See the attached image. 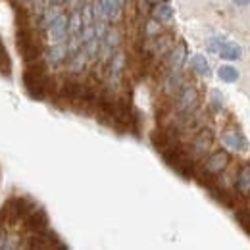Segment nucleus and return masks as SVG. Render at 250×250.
Wrapping results in <instances>:
<instances>
[{"label":"nucleus","instance_id":"1","mask_svg":"<svg viewBox=\"0 0 250 250\" xmlns=\"http://www.w3.org/2000/svg\"><path fill=\"white\" fill-rule=\"evenodd\" d=\"M212 143H214V133L212 129H198L196 135L192 137V143L188 145L185 152V166H192L196 164L198 160L206 158L210 154V148H212Z\"/></svg>","mask_w":250,"mask_h":250},{"label":"nucleus","instance_id":"2","mask_svg":"<svg viewBox=\"0 0 250 250\" xmlns=\"http://www.w3.org/2000/svg\"><path fill=\"white\" fill-rule=\"evenodd\" d=\"M198 91L194 85L183 83V87L175 93V102H173V110L175 114H192L198 108Z\"/></svg>","mask_w":250,"mask_h":250},{"label":"nucleus","instance_id":"3","mask_svg":"<svg viewBox=\"0 0 250 250\" xmlns=\"http://www.w3.org/2000/svg\"><path fill=\"white\" fill-rule=\"evenodd\" d=\"M229 162H231V158H229L227 150H216L204 158V162L200 166V173H202V177H216L227 169Z\"/></svg>","mask_w":250,"mask_h":250},{"label":"nucleus","instance_id":"4","mask_svg":"<svg viewBox=\"0 0 250 250\" xmlns=\"http://www.w3.org/2000/svg\"><path fill=\"white\" fill-rule=\"evenodd\" d=\"M221 143H223L225 148H229L233 152H245V150H249V139L241 131H235V129H225L221 133Z\"/></svg>","mask_w":250,"mask_h":250},{"label":"nucleus","instance_id":"5","mask_svg":"<svg viewBox=\"0 0 250 250\" xmlns=\"http://www.w3.org/2000/svg\"><path fill=\"white\" fill-rule=\"evenodd\" d=\"M67 56H69V50H67V44L65 42H54L46 52H44V56H42V60L46 65H50V67H56V65H60L67 60Z\"/></svg>","mask_w":250,"mask_h":250},{"label":"nucleus","instance_id":"6","mask_svg":"<svg viewBox=\"0 0 250 250\" xmlns=\"http://www.w3.org/2000/svg\"><path fill=\"white\" fill-rule=\"evenodd\" d=\"M67 23H69V18L67 16H60L48 29V39L52 41V42H65V39H67Z\"/></svg>","mask_w":250,"mask_h":250},{"label":"nucleus","instance_id":"7","mask_svg":"<svg viewBox=\"0 0 250 250\" xmlns=\"http://www.w3.org/2000/svg\"><path fill=\"white\" fill-rule=\"evenodd\" d=\"M185 60H187V44H185V42H179V44H175V46L169 50L166 65H167L169 69H181Z\"/></svg>","mask_w":250,"mask_h":250},{"label":"nucleus","instance_id":"8","mask_svg":"<svg viewBox=\"0 0 250 250\" xmlns=\"http://www.w3.org/2000/svg\"><path fill=\"white\" fill-rule=\"evenodd\" d=\"M25 223H27V229H31L33 233H44L48 231V219H46V214L42 210H33L31 214L25 218Z\"/></svg>","mask_w":250,"mask_h":250},{"label":"nucleus","instance_id":"9","mask_svg":"<svg viewBox=\"0 0 250 250\" xmlns=\"http://www.w3.org/2000/svg\"><path fill=\"white\" fill-rule=\"evenodd\" d=\"M89 62H91V58H89L87 50H85V48H81L79 52H75V54H71V56H69L67 69H69V73H71V75H79V73H83V71L87 69V63Z\"/></svg>","mask_w":250,"mask_h":250},{"label":"nucleus","instance_id":"10","mask_svg":"<svg viewBox=\"0 0 250 250\" xmlns=\"http://www.w3.org/2000/svg\"><path fill=\"white\" fill-rule=\"evenodd\" d=\"M235 188L241 196H249L250 194V162L243 164L239 167L237 179H235Z\"/></svg>","mask_w":250,"mask_h":250},{"label":"nucleus","instance_id":"11","mask_svg":"<svg viewBox=\"0 0 250 250\" xmlns=\"http://www.w3.org/2000/svg\"><path fill=\"white\" fill-rule=\"evenodd\" d=\"M62 16V8H60V4H50L46 10H44V14H42V18H41V29H48L58 18Z\"/></svg>","mask_w":250,"mask_h":250},{"label":"nucleus","instance_id":"12","mask_svg":"<svg viewBox=\"0 0 250 250\" xmlns=\"http://www.w3.org/2000/svg\"><path fill=\"white\" fill-rule=\"evenodd\" d=\"M219 56L223 58V60H239L241 56H243V48L237 44V42H233V41H225L223 44H221V50H219Z\"/></svg>","mask_w":250,"mask_h":250},{"label":"nucleus","instance_id":"13","mask_svg":"<svg viewBox=\"0 0 250 250\" xmlns=\"http://www.w3.org/2000/svg\"><path fill=\"white\" fill-rule=\"evenodd\" d=\"M152 18L160 21V23H167L171 18H173V8L167 4V2H160L156 6H152Z\"/></svg>","mask_w":250,"mask_h":250},{"label":"nucleus","instance_id":"14","mask_svg":"<svg viewBox=\"0 0 250 250\" xmlns=\"http://www.w3.org/2000/svg\"><path fill=\"white\" fill-rule=\"evenodd\" d=\"M104 4V12H106V20L108 21H118L122 16V4L118 0H102Z\"/></svg>","mask_w":250,"mask_h":250},{"label":"nucleus","instance_id":"15","mask_svg":"<svg viewBox=\"0 0 250 250\" xmlns=\"http://www.w3.org/2000/svg\"><path fill=\"white\" fill-rule=\"evenodd\" d=\"M190 69H192L194 73L202 75V77L210 75V63H208V60H206L202 54H194V56L190 58Z\"/></svg>","mask_w":250,"mask_h":250},{"label":"nucleus","instance_id":"16","mask_svg":"<svg viewBox=\"0 0 250 250\" xmlns=\"http://www.w3.org/2000/svg\"><path fill=\"white\" fill-rule=\"evenodd\" d=\"M83 31V18H81V10H75L69 16V23H67V37L71 35H81Z\"/></svg>","mask_w":250,"mask_h":250},{"label":"nucleus","instance_id":"17","mask_svg":"<svg viewBox=\"0 0 250 250\" xmlns=\"http://www.w3.org/2000/svg\"><path fill=\"white\" fill-rule=\"evenodd\" d=\"M218 75L221 81H225V83H235L237 79H239V71L233 67V65H221L218 69Z\"/></svg>","mask_w":250,"mask_h":250},{"label":"nucleus","instance_id":"18","mask_svg":"<svg viewBox=\"0 0 250 250\" xmlns=\"http://www.w3.org/2000/svg\"><path fill=\"white\" fill-rule=\"evenodd\" d=\"M104 42L110 44L114 50H118L120 44H122V33H120V29H118V27H108L106 37H104Z\"/></svg>","mask_w":250,"mask_h":250},{"label":"nucleus","instance_id":"19","mask_svg":"<svg viewBox=\"0 0 250 250\" xmlns=\"http://www.w3.org/2000/svg\"><path fill=\"white\" fill-rule=\"evenodd\" d=\"M145 37L146 39H154V37H158L160 33H162V25H160V21H156L154 18L152 20H148L146 23H145Z\"/></svg>","mask_w":250,"mask_h":250},{"label":"nucleus","instance_id":"20","mask_svg":"<svg viewBox=\"0 0 250 250\" xmlns=\"http://www.w3.org/2000/svg\"><path fill=\"white\" fill-rule=\"evenodd\" d=\"M223 42H225L223 37H210V39L206 41V50H208L210 54H219Z\"/></svg>","mask_w":250,"mask_h":250},{"label":"nucleus","instance_id":"21","mask_svg":"<svg viewBox=\"0 0 250 250\" xmlns=\"http://www.w3.org/2000/svg\"><path fill=\"white\" fill-rule=\"evenodd\" d=\"M81 18H83V27H89V25H94L93 4H85V6L81 8Z\"/></svg>","mask_w":250,"mask_h":250},{"label":"nucleus","instance_id":"22","mask_svg":"<svg viewBox=\"0 0 250 250\" xmlns=\"http://www.w3.org/2000/svg\"><path fill=\"white\" fill-rule=\"evenodd\" d=\"M223 102H225L223 94L219 93V91H212V94H210V106H212L216 112L223 110Z\"/></svg>","mask_w":250,"mask_h":250},{"label":"nucleus","instance_id":"23","mask_svg":"<svg viewBox=\"0 0 250 250\" xmlns=\"http://www.w3.org/2000/svg\"><path fill=\"white\" fill-rule=\"evenodd\" d=\"M106 31H108V21H94V35L100 41L106 37Z\"/></svg>","mask_w":250,"mask_h":250},{"label":"nucleus","instance_id":"24","mask_svg":"<svg viewBox=\"0 0 250 250\" xmlns=\"http://www.w3.org/2000/svg\"><path fill=\"white\" fill-rule=\"evenodd\" d=\"M44 2L42 0H33V16H37L39 20L42 18V14H44Z\"/></svg>","mask_w":250,"mask_h":250},{"label":"nucleus","instance_id":"25","mask_svg":"<svg viewBox=\"0 0 250 250\" xmlns=\"http://www.w3.org/2000/svg\"><path fill=\"white\" fill-rule=\"evenodd\" d=\"M233 4L239 6V8H245V6H249L250 4V0H233Z\"/></svg>","mask_w":250,"mask_h":250},{"label":"nucleus","instance_id":"26","mask_svg":"<svg viewBox=\"0 0 250 250\" xmlns=\"http://www.w3.org/2000/svg\"><path fill=\"white\" fill-rule=\"evenodd\" d=\"M146 4H150V6H156V4H160V2H167V0H145Z\"/></svg>","mask_w":250,"mask_h":250},{"label":"nucleus","instance_id":"27","mask_svg":"<svg viewBox=\"0 0 250 250\" xmlns=\"http://www.w3.org/2000/svg\"><path fill=\"white\" fill-rule=\"evenodd\" d=\"M48 2H50V4H60V6H62L65 0H48Z\"/></svg>","mask_w":250,"mask_h":250},{"label":"nucleus","instance_id":"28","mask_svg":"<svg viewBox=\"0 0 250 250\" xmlns=\"http://www.w3.org/2000/svg\"><path fill=\"white\" fill-rule=\"evenodd\" d=\"M118 2H120V4H122V6H125V2H127V0H118Z\"/></svg>","mask_w":250,"mask_h":250},{"label":"nucleus","instance_id":"29","mask_svg":"<svg viewBox=\"0 0 250 250\" xmlns=\"http://www.w3.org/2000/svg\"><path fill=\"white\" fill-rule=\"evenodd\" d=\"M21 2H27V0H21Z\"/></svg>","mask_w":250,"mask_h":250}]
</instances>
